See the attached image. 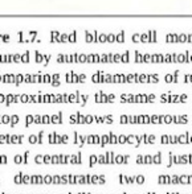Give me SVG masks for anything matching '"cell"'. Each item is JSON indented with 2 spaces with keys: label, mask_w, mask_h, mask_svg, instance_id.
<instances>
[{
  "label": "cell",
  "mask_w": 192,
  "mask_h": 194,
  "mask_svg": "<svg viewBox=\"0 0 192 194\" xmlns=\"http://www.w3.org/2000/svg\"><path fill=\"white\" fill-rule=\"evenodd\" d=\"M135 182H138V184H143L144 182V176H137V177H135Z\"/></svg>",
  "instance_id": "3"
},
{
  "label": "cell",
  "mask_w": 192,
  "mask_h": 194,
  "mask_svg": "<svg viewBox=\"0 0 192 194\" xmlns=\"http://www.w3.org/2000/svg\"><path fill=\"white\" fill-rule=\"evenodd\" d=\"M191 141H192V137H191Z\"/></svg>",
  "instance_id": "11"
},
{
  "label": "cell",
  "mask_w": 192,
  "mask_h": 194,
  "mask_svg": "<svg viewBox=\"0 0 192 194\" xmlns=\"http://www.w3.org/2000/svg\"><path fill=\"white\" fill-rule=\"evenodd\" d=\"M179 180H180V177H177V176H172V177H171V182H172V184H176V182H179Z\"/></svg>",
  "instance_id": "6"
},
{
  "label": "cell",
  "mask_w": 192,
  "mask_h": 194,
  "mask_svg": "<svg viewBox=\"0 0 192 194\" xmlns=\"http://www.w3.org/2000/svg\"><path fill=\"white\" fill-rule=\"evenodd\" d=\"M126 141H127V139H126V137H125V136H121L119 143H121V144H123V143H126Z\"/></svg>",
  "instance_id": "9"
},
{
  "label": "cell",
  "mask_w": 192,
  "mask_h": 194,
  "mask_svg": "<svg viewBox=\"0 0 192 194\" xmlns=\"http://www.w3.org/2000/svg\"><path fill=\"white\" fill-rule=\"evenodd\" d=\"M144 163H146V164H152V157L147 154V156L144 157Z\"/></svg>",
  "instance_id": "5"
},
{
  "label": "cell",
  "mask_w": 192,
  "mask_h": 194,
  "mask_svg": "<svg viewBox=\"0 0 192 194\" xmlns=\"http://www.w3.org/2000/svg\"><path fill=\"white\" fill-rule=\"evenodd\" d=\"M179 182L180 184H188V182H192V176H180Z\"/></svg>",
  "instance_id": "1"
},
{
  "label": "cell",
  "mask_w": 192,
  "mask_h": 194,
  "mask_svg": "<svg viewBox=\"0 0 192 194\" xmlns=\"http://www.w3.org/2000/svg\"><path fill=\"white\" fill-rule=\"evenodd\" d=\"M177 141H180L182 144H187V143H188L187 135H184V136H182V137H179V139H177Z\"/></svg>",
  "instance_id": "4"
},
{
  "label": "cell",
  "mask_w": 192,
  "mask_h": 194,
  "mask_svg": "<svg viewBox=\"0 0 192 194\" xmlns=\"http://www.w3.org/2000/svg\"><path fill=\"white\" fill-rule=\"evenodd\" d=\"M160 161H162V156H160V153H156V154H154V157H152V164H160Z\"/></svg>",
  "instance_id": "2"
},
{
  "label": "cell",
  "mask_w": 192,
  "mask_h": 194,
  "mask_svg": "<svg viewBox=\"0 0 192 194\" xmlns=\"http://www.w3.org/2000/svg\"><path fill=\"white\" fill-rule=\"evenodd\" d=\"M168 141H170V139H168L167 136H163V137H162V143H163V144H168Z\"/></svg>",
  "instance_id": "7"
},
{
  "label": "cell",
  "mask_w": 192,
  "mask_h": 194,
  "mask_svg": "<svg viewBox=\"0 0 192 194\" xmlns=\"http://www.w3.org/2000/svg\"><path fill=\"white\" fill-rule=\"evenodd\" d=\"M137 161H138V163H143L144 160H143V157H142V156H139V157H138V160H137Z\"/></svg>",
  "instance_id": "10"
},
{
  "label": "cell",
  "mask_w": 192,
  "mask_h": 194,
  "mask_svg": "<svg viewBox=\"0 0 192 194\" xmlns=\"http://www.w3.org/2000/svg\"><path fill=\"white\" fill-rule=\"evenodd\" d=\"M126 160H127V157H126V158H123L122 156H118V157H117V163H122V161H126Z\"/></svg>",
  "instance_id": "8"
}]
</instances>
